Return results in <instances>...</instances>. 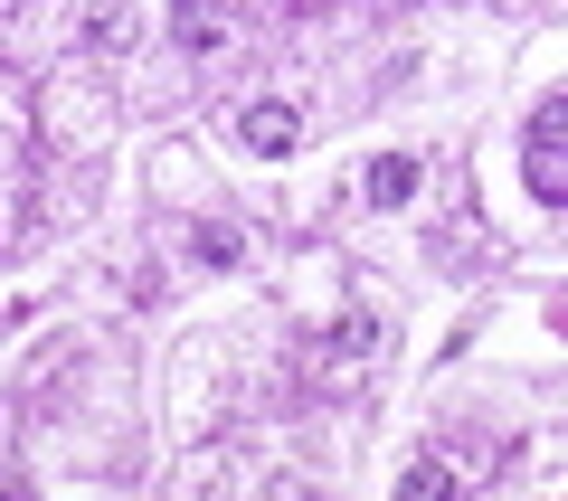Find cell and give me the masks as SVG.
Instances as JSON below:
<instances>
[{
	"label": "cell",
	"mask_w": 568,
	"mask_h": 501,
	"mask_svg": "<svg viewBox=\"0 0 568 501\" xmlns=\"http://www.w3.org/2000/svg\"><path fill=\"white\" fill-rule=\"evenodd\" d=\"M0 501H29V482H20V473H10V463H0Z\"/></svg>",
	"instance_id": "ba28073f"
},
{
	"label": "cell",
	"mask_w": 568,
	"mask_h": 501,
	"mask_svg": "<svg viewBox=\"0 0 568 501\" xmlns=\"http://www.w3.org/2000/svg\"><path fill=\"white\" fill-rule=\"evenodd\" d=\"M417 181H426V171L407 152H379V161H369V181H361V200L369 208H407V200H417Z\"/></svg>",
	"instance_id": "3957f363"
},
{
	"label": "cell",
	"mask_w": 568,
	"mask_h": 501,
	"mask_svg": "<svg viewBox=\"0 0 568 501\" xmlns=\"http://www.w3.org/2000/svg\"><path fill=\"white\" fill-rule=\"evenodd\" d=\"M521 181L540 190L549 208H568V95H549L521 133Z\"/></svg>",
	"instance_id": "6da1fadb"
},
{
	"label": "cell",
	"mask_w": 568,
	"mask_h": 501,
	"mask_svg": "<svg viewBox=\"0 0 568 501\" xmlns=\"http://www.w3.org/2000/svg\"><path fill=\"white\" fill-rule=\"evenodd\" d=\"M369 341H379V321H369L361 303H351V313L332 321V350H351V360H369Z\"/></svg>",
	"instance_id": "8992f818"
},
{
	"label": "cell",
	"mask_w": 568,
	"mask_h": 501,
	"mask_svg": "<svg viewBox=\"0 0 568 501\" xmlns=\"http://www.w3.org/2000/svg\"><path fill=\"white\" fill-rule=\"evenodd\" d=\"M200 265H237V227H200Z\"/></svg>",
	"instance_id": "52a82bcc"
},
{
	"label": "cell",
	"mask_w": 568,
	"mask_h": 501,
	"mask_svg": "<svg viewBox=\"0 0 568 501\" xmlns=\"http://www.w3.org/2000/svg\"><path fill=\"white\" fill-rule=\"evenodd\" d=\"M227 0H181V48H200V58H209V48H219L227 39Z\"/></svg>",
	"instance_id": "5b68a950"
},
{
	"label": "cell",
	"mask_w": 568,
	"mask_h": 501,
	"mask_svg": "<svg viewBox=\"0 0 568 501\" xmlns=\"http://www.w3.org/2000/svg\"><path fill=\"white\" fill-rule=\"evenodd\" d=\"M398 501H455V463H446V454H417V463L398 473Z\"/></svg>",
	"instance_id": "277c9868"
},
{
	"label": "cell",
	"mask_w": 568,
	"mask_h": 501,
	"mask_svg": "<svg viewBox=\"0 0 568 501\" xmlns=\"http://www.w3.org/2000/svg\"><path fill=\"white\" fill-rule=\"evenodd\" d=\"M237 133H246V152L284 161V152H294V142H304V114H294V104H275V95H265V104H246V114H237Z\"/></svg>",
	"instance_id": "7a4b0ae2"
}]
</instances>
